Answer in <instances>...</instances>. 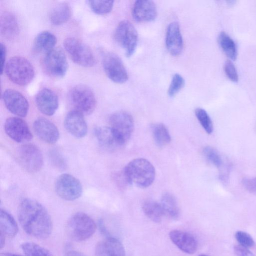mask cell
Wrapping results in <instances>:
<instances>
[{
	"label": "cell",
	"instance_id": "5bb4252c",
	"mask_svg": "<svg viewBox=\"0 0 256 256\" xmlns=\"http://www.w3.org/2000/svg\"><path fill=\"white\" fill-rule=\"evenodd\" d=\"M6 108L18 117H25L28 112L29 104L26 98L20 92L14 89H6L2 95Z\"/></svg>",
	"mask_w": 256,
	"mask_h": 256
},
{
	"label": "cell",
	"instance_id": "1f68e13d",
	"mask_svg": "<svg viewBox=\"0 0 256 256\" xmlns=\"http://www.w3.org/2000/svg\"><path fill=\"white\" fill-rule=\"evenodd\" d=\"M113 0H88V4L92 10L99 15L110 13L114 6Z\"/></svg>",
	"mask_w": 256,
	"mask_h": 256
},
{
	"label": "cell",
	"instance_id": "bcb514c9",
	"mask_svg": "<svg viewBox=\"0 0 256 256\" xmlns=\"http://www.w3.org/2000/svg\"><path fill=\"white\" fill-rule=\"evenodd\" d=\"M198 256H208V255H206V254H202L198 255Z\"/></svg>",
	"mask_w": 256,
	"mask_h": 256
},
{
	"label": "cell",
	"instance_id": "4fadbf2b",
	"mask_svg": "<svg viewBox=\"0 0 256 256\" xmlns=\"http://www.w3.org/2000/svg\"><path fill=\"white\" fill-rule=\"evenodd\" d=\"M4 128L7 136L16 142H26L32 138L28 124L19 117L8 118L4 122Z\"/></svg>",
	"mask_w": 256,
	"mask_h": 256
},
{
	"label": "cell",
	"instance_id": "3957f363",
	"mask_svg": "<svg viewBox=\"0 0 256 256\" xmlns=\"http://www.w3.org/2000/svg\"><path fill=\"white\" fill-rule=\"evenodd\" d=\"M4 72L10 81L20 86L29 84L34 76V70L32 64L20 56L10 58L6 62Z\"/></svg>",
	"mask_w": 256,
	"mask_h": 256
},
{
	"label": "cell",
	"instance_id": "ee69618b",
	"mask_svg": "<svg viewBox=\"0 0 256 256\" xmlns=\"http://www.w3.org/2000/svg\"><path fill=\"white\" fill-rule=\"evenodd\" d=\"M1 256H22L18 254H12V253H10V252H6V253H2L1 254Z\"/></svg>",
	"mask_w": 256,
	"mask_h": 256
},
{
	"label": "cell",
	"instance_id": "9a60e30c",
	"mask_svg": "<svg viewBox=\"0 0 256 256\" xmlns=\"http://www.w3.org/2000/svg\"><path fill=\"white\" fill-rule=\"evenodd\" d=\"M34 100L38 110L48 116H52L59 105L57 94L48 88H43L39 90L35 96Z\"/></svg>",
	"mask_w": 256,
	"mask_h": 256
},
{
	"label": "cell",
	"instance_id": "e575fe53",
	"mask_svg": "<svg viewBox=\"0 0 256 256\" xmlns=\"http://www.w3.org/2000/svg\"><path fill=\"white\" fill-rule=\"evenodd\" d=\"M185 84L184 78L178 74H174L170 83L168 94L169 96L174 97L184 87Z\"/></svg>",
	"mask_w": 256,
	"mask_h": 256
},
{
	"label": "cell",
	"instance_id": "7c38bea8",
	"mask_svg": "<svg viewBox=\"0 0 256 256\" xmlns=\"http://www.w3.org/2000/svg\"><path fill=\"white\" fill-rule=\"evenodd\" d=\"M102 64L105 74L113 82L122 84L128 80V74L122 60L114 53H104Z\"/></svg>",
	"mask_w": 256,
	"mask_h": 256
},
{
	"label": "cell",
	"instance_id": "ac0fdd59",
	"mask_svg": "<svg viewBox=\"0 0 256 256\" xmlns=\"http://www.w3.org/2000/svg\"><path fill=\"white\" fill-rule=\"evenodd\" d=\"M132 14L136 22H152L157 16L156 6L152 0H138L133 5Z\"/></svg>",
	"mask_w": 256,
	"mask_h": 256
},
{
	"label": "cell",
	"instance_id": "603a6c76",
	"mask_svg": "<svg viewBox=\"0 0 256 256\" xmlns=\"http://www.w3.org/2000/svg\"><path fill=\"white\" fill-rule=\"evenodd\" d=\"M0 32L7 40H12L19 33V27L15 16L10 12H4L0 16Z\"/></svg>",
	"mask_w": 256,
	"mask_h": 256
},
{
	"label": "cell",
	"instance_id": "7402d4cb",
	"mask_svg": "<svg viewBox=\"0 0 256 256\" xmlns=\"http://www.w3.org/2000/svg\"><path fill=\"white\" fill-rule=\"evenodd\" d=\"M56 38L51 32H41L35 37L32 42V50L36 54H46L55 48Z\"/></svg>",
	"mask_w": 256,
	"mask_h": 256
},
{
	"label": "cell",
	"instance_id": "e0dca14e",
	"mask_svg": "<svg viewBox=\"0 0 256 256\" xmlns=\"http://www.w3.org/2000/svg\"><path fill=\"white\" fill-rule=\"evenodd\" d=\"M64 126L66 130L76 138H82L87 134L88 126L84 114L76 110H72L67 114Z\"/></svg>",
	"mask_w": 256,
	"mask_h": 256
},
{
	"label": "cell",
	"instance_id": "d6a6232c",
	"mask_svg": "<svg viewBox=\"0 0 256 256\" xmlns=\"http://www.w3.org/2000/svg\"><path fill=\"white\" fill-rule=\"evenodd\" d=\"M195 115L200 124L208 134H211L214 130L212 121L207 112L202 108L195 110Z\"/></svg>",
	"mask_w": 256,
	"mask_h": 256
},
{
	"label": "cell",
	"instance_id": "5b68a950",
	"mask_svg": "<svg viewBox=\"0 0 256 256\" xmlns=\"http://www.w3.org/2000/svg\"><path fill=\"white\" fill-rule=\"evenodd\" d=\"M66 51L72 61L82 66L92 67L96 63V59L91 48L80 40L73 37L64 41Z\"/></svg>",
	"mask_w": 256,
	"mask_h": 256
},
{
	"label": "cell",
	"instance_id": "d590c367",
	"mask_svg": "<svg viewBox=\"0 0 256 256\" xmlns=\"http://www.w3.org/2000/svg\"><path fill=\"white\" fill-rule=\"evenodd\" d=\"M235 238L239 244L246 248L253 247L255 244L252 236L248 233L239 230L235 233Z\"/></svg>",
	"mask_w": 256,
	"mask_h": 256
},
{
	"label": "cell",
	"instance_id": "836d02e7",
	"mask_svg": "<svg viewBox=\"0 0 256 256\" xmlns=\"http://www.w3.org/2000/svg\"><path fill=\"white\" fill-rule=\"evenodd\" d=\"M206 159L218 168H220L223 166L222 159L218 152L214 148L207 146L202 150Z\"/></svg>",
	"mask_w": 256,
	"mask_h": 256
},
{
	"label": "cell",
	"instance_id": "d6986e66",
	"mask_svg": "<svg viewBox=\"0 0 256 256\" xmlns=\"http://www.w3.org/2000/svg\"><path fill=\"white\" fill-rule=\"evenodd\" d=\"M166 46L170 54L173 56H179L182 52L184 41L180 25L176 22H172L167 27Z\"/></svg>",
	"mask_w": 256,
	"mask_h": 256
},
{
	"label": "cell",
	"instance_id": "74e56055",
	"mask_svg": "<svg viewBox=\"0 0 256 256\" xmlns=\"http://www.w3.org/2000/svg\"><path fill=\"white\" fill-rule=\"evenodd\" d=\"M242 182L245 189L248 191L250 193L256 194V177L244 178Z\"/></svg>",
	"mask_w": 256,
	"mask_h": 256
},
{
	"label": "cell",
	"instance_id": "d4e9b609",
	"mask_svg": "<svg viewBox=\"0 0 256 256\" xmlns=\"http://www.w3.org/2000/svg\"><path fill=\"white\" fill-rule=\"evenodd\" d=\"M72 8L66 2L56 4L50 14V20L52 24L58 26L67 22L72 16Z\"/></svg>",
	"mask_w": 256,
	"mask_h": 256
},
{
	"label": "cell",
	"instance_id": "f35d334b",
	"mask_svg": "<svg viewBox=\"0 0 256 256\" xmlns=\"http://www.w3.org/2000/svg\"><path fill=\"white\" fill-rule=\"evenodd\" d=\"M50 158L52 163L60 168H64L66 166L65 162L58 152H52L51 154Z\"/></svg>",
	"mask_w": 256,
	"mask_h": 256
},
{
	"label": "cell",
	"instance_id": "cb8c5ba5",
	"mask_svg": "<svg viewBox=\"0 0 256 256\" xmlns=\"http://www.w3.org/2000/svg\"><path fill=\"white\" fill-rule=\"evenodd\" d=\"M94 134L100 144L106 148L114 150L122 146L110 126L98 127Z\"/></svg>",
	"mask_w": 256,
	"mask_h": 256
},
{
	"label": "cell",
	"instance_id": "ffe728a7",
	"mask_svg": "<svg viewBox=\"0 0 256 256\" xmlns=\"http://www.w3.org/2000/svg\"><path fill=\"white\" fill-rule=\"evenodd\" d=\"M172 243L180 250L188 254L196 252L198 248L196 239L190 234L178 230H174L169 233Z\"/></svg>",
	"mask_w": 256,
	"mask_h": 256
},
{
	"label": "cell",
	"instance_id": "83f0119b",
	"mask_svg": "<svg viewBox=\"0 0 256 256\" xmlns=\"http://www.w3.org/2000/svg\"><path fill=\"white\" fill-rule=\"evenodd\" d=\"M142 210L144 214L156 223L160 222L164 215L160 202L152 200H145L142 204Z\"/></svg>",
	"mask_w": 256,
	"mask_h": 256
},
{
	"label": "cell",
	"instance_id": "277c9868",
	"mask_svg": "<svg viewBox=\"0 0 256 256\" xmlns=\"http://www.w3.org/2000/svg\"><path fill=\"white\" fill-rule=\"evenodd\" d=\"M96 224L88 214L78 212L72 216L66 226L68 237L76 242H82L90 238L94 233Z\"/></svg>",
	"mask_w": 256,
	"mask_h": 256
},
{
	"label": "cell",
	"instance_id": "30bf717a",
	"mask_svg": "<svg viewBox=\"0 0 256 256\" xmlns=\"http://www.w3.org/2000/svg\"><path fill=\"white\" fill-rule=\"evenodd\" d=\"M114 38L124 50L126 56L130 57L134 54L137 46L138 34L131 22L127 20L121 21L116 28Z\"/></svg>",
	"mask_w": 256,
	"mask_h": 256
},
{
	"label": "cell",
	"instance_id": "8992f818",
	"mask_svg": "<svg viewBox=\"0 0 256 256\" xmlns=\"http://www.w3.org/2000/svg\"><path fill=\"white\" fill-rule=\"evenodd\" d=\"M16 160L20 166L29 173L40 171L44 163L43 156L40 148L32 144H25L18 148Z\"/></svg>",
	"mask_w": 256,
	"mask_h": 256
},
{
	"label": "cell",
	"instance_id": "6da1fadb",
	"mask_svg": "<svg viewBox=\"0 0 256 256\" xmlns=\"http://www.w3.org/2000/svg\"><path fill=\"white\" fill-rule=\"evenodd\" d=\"M18 221L26 233L38 239H46L51 234L52 222L46 208L38 201L25 198L18 208Z\"/></svg>",
	"mask_w": 256,
	"mask_h": 256
},
{
	"label": "cell",
	"instance_id": "4316f807",
	"mask_svg": "<svg viewBox=\"0 0 256 256\" xmlns=\"http://www.w3.org/2000/svg\"><path fill=\"white\" fill-rule=\"evenodd\" d=\"M160 204L164 215L173 220H176L180 216V210L176 198L174 196L166 192L162 196Z\"/></svg>",
	"mask_w": 256,
	"mask_h": 256
},
{
	"label": "cell",
	"instance_id": "60d3db41",
	"mask_svg": "<svg viewBox=\"0 0 256 256\" xmlns=\"http://www.w3.org/2000/svg\"><path fill=\"white\" fill-rule=\"evenodd\" d=\"M0 74H2L4 72V67L6 64V47L4 44L2 43H0Z\"/></svg>",
	"mask_w": 256,
	"mask_h": 256
},
{
	"label": "cell",
	"instance_id": "b9f144b4",
	"mask_svg": "<svg viewBox=\"0 0 256 256\" xmlns=\"http://www.w3.org/2000/svg\"><path fill=\"white\" fill-rule=\"evenodd\" d=\"M98 225L100 232L104 235L106 238L112 236L108 230L103 220H100L98 222Z\"/></svg>",
	"mask_w": 256,
	"mask_h": 256
},
{
	"label": "cell",
	"instance_id": "f546056e",
	"mask_svg": "<svg viewBox=\"0 0 256 256\" xmlns=\"http://www.w3.org/2000/svg\"><path fill=\"white\" fill-rule=\"evenodd\" d=\"M152 133L156 143L162 146L171 141V136L166 126L162 123L154 124L152 127Z\"/></svg>",
	"mask_w": 256,
	"mask_h": 256
},
{
	"label": "cell",
	"instance_id": "44dd1931",
	"mask_svg": "<svg viewBox=\"0 0 256 256\" xmlns=\"http://www.w3.org/2000/svg\"><path fill=\"white\" fill-rule=\"evenodd\" d=\"M95 256H126L124 248L121 242L113 236L106 238L96 246Z\"/></svg>",
	"mask_w": 256,
	"mask_h": 256
},
{
	"label": "cell",
	"instance_id": "8d00e7d4",
	"mask_svg": "<svg viewBox=\"0 0 256 256\" xmlns=\"http://www.w3.org/2000/svg\"><path fill=\"white\" fill-rule=\"evenodd\" d=\"M224 70L228 78L232 82H236L238 76L236 66L230 60H226L224 64Z\"/></svg>",
	"mask_w": 256,
	"mask_h": 256
},
{
	"label": "cell",
	"instance_id": "8fae6325",
	"mask_svg": "<svg viewBox=\"0 0 256 256\" xmlns=\"http://www.w3.org/2000/svg\"><path fill=\"white\" fill-rule=\"evenodd\" d=\"M58 196L63 200L72 201L81 196L82 186L80 181L69 174H62L59 176L54 184Z\"/></svg>",
	"mask_w": 256,
	"mask_h": 256
},
{
	"label": "cell",
	"instance_id": "ab89813d",
	"mask_svg": "<svg viewBox=\"0 0 256 256\" xmlns=\"http://www.w3.org/2000/svg\"><path fill=\"white\" fill-rule=\"evenodd\" d=\"M234 252L236 256H254V254L248 248L239 245H235L234 247Z\"/></svg>",
	"mask_w": 256,
	"mask_h": 256
},
{
	"label": "cell",
	"instance_id": "f6af8a7d",
	"mask_svg": "<svg viewBox=\"0 0 256 256\" xmlns=\"http://www.w3.org/2000/svg\"><path fill=\"white\" fill-rule=\"evenodd\" d=\"M228 4L232 5L233 4L236 2L234 0H230L227 2Z\"/></svg>",
	"mask_w": 256,
	"mask_h": 256
},
{
	"label": "cell",
	"instance_id": "52a82bcc",
	"mask_svg": "<svg viewBox=\"0 0 256 256\" xmlns=\"http://www.w3.org/2000/svg\"><path fill=\"white\" fill-rule=\"evenodd\" d=\"M70 100L76 110L83 114H90L94 110L96 102L94 92L87 86L78 84L69 92Z\"/></svg>",
	"mask_w": 256,
	"mask_h": 256
},
{
	"label": "cell",
	"instance_id": "7a4b0ae2",
	"mask_svg": "<svg viewBox=\"0 0 256 256\" xmlns=\"http://www.w3.org/2000/svg\"><path fill=\"white\" fill-rule=\"evenodd\" d=\"M128 184L146 188L154 182L156 170L152 163L144 158H136L130 162L123 170Z\"/></svg>",
	"mask_w": 256,
	"mask_h": 256
},
{
	"label": "cell",
	"instance_id": "7bdbcfd3",
	"mask_svg": "<svg viewBox=\"0 0 256 256\" xmlns=\"http://www.w3.org/2000/svg\"><path fill=\"white\" fill-rule=\"evenodd\" d=\"M64 256H86L84 254L74 250H67Z\"/></svg>",
	"mask_w": 256,
	"mask_h": 256
},
{
	"label": "cell",
	"instance_id": "484cf974",
	"mask_svg": "<svg viewBox=\"0 0 256 256\" xmlns=\"http://www.w3.org/2000/svg\"><path fill=\"white\" fill-rule=\"evenodd\" d=\"M0 234L6 238L15 236L18 231V224L14 217L5 210L1 209L0 212Z\"/></svg>",
	"mask_w": 256,
	"mask_h": 256
},
{
	"label": "cell",
	"instance_id": "2e32d148",
	"mask_svg": "<svg viewBox=\"0 0 256 256\" xmlns=\"http://www.w3.org/2000/svg\"><path fill=\"white\" fill-rule=\"evenodd\" d=\"M36 135L42 141L54 144L59 138L60 132L57 126L50 120L44 118H38L33 124Z\"/></svg>",
	"mask_w": 256,
	"mask_h": 256
},
{
	"label": "cell",
	"instance_id": "4dcf8cb0",
	"mask_svg": "<svg viewBox=\"0 0 256 256\" xmlns=\"http://www.w3.org/2000/svg\"><path fill=\"white\" fill-rule=\"evenodd\" d=\"M21 248L26 256H53L48 249L32 242L22 244Z\"/></svg>",
	"mask_w": 256,
	"mask_h": 256
},
{
	"label": "cell",
	"instance_id": "ba28073f",
	"mask_svg": "<svg viewBox=\"0 0 256 256\" xmlns=\"http://www.w3.org/2000/svg\"><path fill=\"white\" fill-rule=\"evenodd\" d=\"M45 72L54 78H63L68 69V62L63 50L55 48L46 54L42 60Z\"/></svg>",
	"mask_w": 256,
	"mask_h": 256
},
{
	"label": "cell",
	"instance_id": "f1b7e54d",
	"mask_svg": "<svg viewBox=\"0 0 256 256\" xmlns=\"http://www.w3.org/2000/svg\"><path fill=\"white\" fill-rule=\"evenodd\" d=\"M219 44L225 54L231 60L236 58L237 50L235 42L224 32H221L218 36Z\"/></svg>",
	"mask_w": 256,
	"mask_h": 256
},
{
	"label": "cell",
	"instance_id": "9c48e42d",
	"mask_svg": "<svg viewBox=\"0 0 256 256\" xmlns=\"http://www.w3.org/2000/svg\"><path fill=\"white\" fill-rule=\"evenodd\" d=\"M109 122L118 140L124 146L129 140L134 130L132 116L127 112L118 111L110 116Z\"/></svg>",
	"mask_w": 256,
	"mask_h": 256
}]
</instances>
